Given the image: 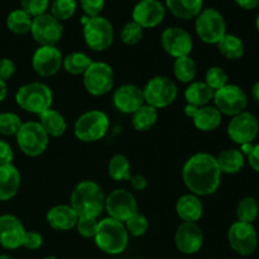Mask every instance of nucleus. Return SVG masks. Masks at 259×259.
I'll return each instance as SVG.
<instances>
[{
	"mask_svg": "<svg viewBox=\"0 0 259 259\" xmlns=\"http://www.w3.org/2000/svg\"><path fill=\"white\" fill-rule=\"evenodd\" d=\"M255 27H257V29H258V32H259V13H258V15H257V19H255Z\"/></svg>",
	"mask_w": 259,
	"mask_h": 259,
	"instance_id": "4d7b16f0",
	"label": "nucleus"
},
{
	"mask_svg": "<svg viewBox=\"0 0 259 259\" xmlns=\"http://www.w3.org/2000/svg\"><path fill=\"white\" fill-rule=\"evenodd\" d=\"M48 225L58 232H66L76 227L78 217L71 205H56L46 215Z\"/></svg>",
	"mask_w": 259,
	"mask_h": 259,
	"instance_id": "4be33fe9",
	"label": "nucleus"
},
{
	"mask_svg": "<svg viewBox=\"0 0 259 259\" xmlns=\"http://www.w3.org/2000/svg\"><path fill=\"white\" fill-rule=\"evenodd\" d=\"M98 224L99 222L95 218H78L75 228L82 238H86V239L93 238L94 239L96 230H98Z\"/></svg>",
	"mask_w": 259,
	"mask_h": 259,
	"instance_id": "79ce46f5",
	"label": "nucleus"
},
{
	"mask_svg": "<svg viewBox=\"0 0 259 259\" xmlns=\"http://www.w3.org/2000/svg\"><path fill=\"white\" fill-rule=\"evenodd\" d=\"M91 58L83 52H72L63 58L62 67L71 75H83L91 65Z\"/></svg>",
	"mask_w": 259,
	"mask_h": 259,
	"instance_id": "f704fd0d",
	"label": "nucleus"
},
{
	"mask_svg": "<svg viewBox=\"0 0 259 259\" xmlns=\"http://www.w3.org/2000/svg\"><path fill=\"white\" fill-rule=\"evenodd\" d=\"M109 125V118L104 111L90 110L78 116L73 125V134L83 143H95L105 137Z\"/></svg>",
	"mask_w": 259,
	"mask_h": 259,
	"instance_id": "39448f33",
	"label": "nucleus"
},
{
	"mask_svg": "<svg viewBox=\"0 0 259 259\" xmlns=\"http://www.w3.org/2000/svg\"><path fill=\"white\" fill-rule=\"evenodd\" d=\"M176 214L182 222H199L204 214V206L200 197L194 194H186L180 197L176 202Z\"/></svg>",
	"mask_w": 259,
	"mask_h": 259,
	"instance_id": "b1692460",
	"label": "nucleus"
},
{
	"mask_svg": "<svg viewBox=\"0 0 259 259\" xmlns=\"http://www.w3.org/2000/svg\"><path fill=\"white\" fill-rule=\"evenodd\" d=\"M248 163L252 167V169H254L255 172L259 174V144L253 146L252 151L248 154Z\"/></svg>",
	"mask_w": 259,
	"mask_h": 259,
	"instance_id": "09e8293b",
	"label": "nucleus"
},
{
	"mask_svg": "<svg viewBox=\"0 0 259 259\" xmlns=\"http://www.w3.org/2000/svg\"><path fill=\"white\" fill-rule=\"evenodd\" d=\"M113 104L116 110L123 114H133L138 110L142 105H144L143 90L133 83L121 85L114 91Z\"/></svg>",
	"mask_w": 259,
	"mask_h": 259,
	"instance_id": "412c9836",
	"label": "nucleus"
},
{
	"mask_svg": "<svg viewBox=\"0 0 259 259\" xmlns=\"http://www.w3.org/2000/svg\"><path fill=\"white\" fill-rule=\"evenodd\" d=\"M215 158H217L220 172L225 175L238 174V172L242 171V168L245 164L244 154L237 148L224 149Z\"/></svg>",
	"mask_w": 259,
	"mask_h": 259,
	"instance_id": "a878e982",
	"label": "nucleus"
},
{
	"mask_svg": "<svg viewBox=\"0 0 259 259\" xmlns=\"http://www.w3.org/2000/svg\"><path fill=\"white\" fill-rule=\"evenodd\" d=\"M174 73L177 81L182 83H191L196 77V63L190 56L175 60Z\"/></svg>",
	"mask_w": 259,
	"mask_h": 259,
	"instance_id": "72a5a7b5",
	"label": "nucleus"
},
{
	"mask_svg": "<svg viewBox=\"0 0 259 259\" xmlns=\"http://www.w3.org/2000/svg\"><path fill=\"white\" fill-rule=\"evenodd\" d=\"M15 73V63L10 58L0 60V78L4 81L9 80Z\"/></svg>",
	"mask_w": 259,
	"mask_h": 259,
	"instance_id": "49530a36",
	"label": "nucleus"
},
{
	"mask_svg": "<svg viewBox=\"0 0 259 259\" xmlns=\"http://www.w3.org/2000/svg\"><path fill=\"white\" fill-rule=\"evenodd\" d=\"M166 15V9L159 0H139L133 8L132 18L142 28H156Z\"/></svg>",
	"mask_w": 259,
	"mask_h": 259,
	"instance_id": "6ab92c4d",
	"label": "nucleus"
},
{
	"mask_svg": "<svg viewBox=\"0 0 259 259\" xmlns=\"http://www.w3.org/2000/svg\"><path fill=\"white\" fill-rule=\"evenodd\" d=\"M105 210L109 218L125 223L132 215L138 212V205L132 192L124 189H116L105 197Z\"/></svg>",
	"mask_w": 259,
	"mask_h": 259,
	"instance_id": "ddd939ff",
	"label": "nucleus"
},
{
	"mask_svg": "<svg viewBox=\"0 0 259 259\" xmlns=\"http://www.w3.org/2000/svg\"><path fill=\"white\" fill-rule=\"evenodd\" d=\"M259 133L258 119L249 111H243L233 116L228 124V136L234 143L247 144L252 143Z\"/></svg>",
	"mask_w": 259,
	"mask_h": 259,
	"instance_id": "2eb2a0df",
	"label": "nucleus"
},
{
	"mask_svg": "<svg viewBox=\"0 0 259 259\" xmlns=\"http://www.w3.org/2000/svg\"><path fill=\"white\" fill-rule=\"evenodd\" d=\"M80 5L86 17H99L104 9L105 0H80Z\"/></svg>",
	"mask_w": 259,
	"mask_h": 259,
	"instance_id": "c03bdc74",
	"label": "nucleus"
},
{
	"mask_svg": "<svg viewBox=\"0 0 259 259\" xmlns=\"http://www.w3.org/2000/svg\"><path fill=\"white\" fill-rule=\"evenodd\" d=\"M43 259H58L57 257H53V255H50V257H46V258H43Z\"/></svg>",
	"mask_w": 259,
	"mask_h": 259,
	"instance_id": "13d9d810",
	"label": "nucleus"
},
{
	"mask_svg": "<svg viewBox=\"0 0 259 259\" xmlns=\"http://www.w3.org/2000/svg\"><path fill=\"white\" fill-rule=\"evenodd\" d=\"M204 82L211 90H220L225 85H228V75L222 67H219V66H212V67L207 68L206 73H205Z\"/></svg>",
	"mask_w": 259,
	"mask_h": 259,
	"instance_id": "58836bf2",
	"label": "nucleus"
},
{
	"mask_svg": "<svg viewBox=\"0 0 259 259\" xmlns=\"http://www.w3.org/2000/svg\"><path fill=\"white\" fill-rule=\"evenodd\" d=\"M94 242L105 254L116 255L123 253L128 247L129 234L124 223L108 217L99 222Z\"/></svg>",
	"mask_w": 259,
	"mask_h": 259,
	"instance_id": "7ed1b4c3",
	"label": "nucleus"
},
{
	"mask_svg": "<svg viewBox=\"0 0 259 259\" xmlns=\"http://www.w3.org/2000/svg\"><path fill=\"white\" fill-rule=\"evenodd\" d=\"M15 103L24 111L39 115L43 111L51 109L53 94L46 83L28 82L18 89L15 94Z\"/></svg>",
	"mask_w": 259,
	"mask_h": 259,
	"instance_id": "20e7f679",
	"label": "nucleus"
},
{
	"mask_svg": "<svg viewBox=\"0 0 259 259\" xmlns=\"http://www.w3.org/2000/svg\"><path fill=\"white\" fill-rule=\"evenodd\" d=\"M196 110H197V108L196 106H192V105H189V104H187L186 106H185V114H186V116H189V118H194V115H195V113H196Z\"/></svg>",
	"mask_w": 259,
	"mask_h": 259,
	"instance_id": "864d4df0",
	"label": "nucleus"
},
{
	"mask_svg": "<svg viewBox=\"0 0 259 259\" xmlns=\"http://www.w3.org/2000/svg\"><path fill=\"white\" fill-rule=\"evenodd\" d=\"M214 90L209 88L204 81H192L185 90V100L189 105L201 108L209 105L214 99Z\"/></svg>",
	"mask_w": 259,
	"mask_h": 259,
	"instance_id": "393cba45",
	"label": "nucleus"
},
{
	"mask_svg": "<svg viewBox=\"0 0 259 259\" xmlns=\"http://www.w3.org/2000/svg\"><path fill=\"white\" fill-rule=\"evenodd\" d=\"M19 115L12 111L0 113V134L4 137H12L18 133L22 126Z\"/></svg>",
	"mask_w": 259,
	"mask_h": 259,
	"instance_id": "4c0bfd02",
	"label": "nucleus"
},
{
	"mask_svg": "<svg viewBox=\"0 0 259 259\" xmlns=\"http://www.w3.org/2000/svg\"><path fill=\"white\" fill-rule=\"evenodd\" d=\"M124 227H125L128 234L133 235V237H142V235L146 234L147 230H148L149 223L144 215L136 212V214L132 215V217L124 223Z\"/></svg>",
	"mask_w": 259,
	"mask_h": 259,
	"instance_id": "a19ab883",
	"label": "nucleus"
},
{
	"mask_svg": "<svg viewBox=\"0 0 259 259\" xmlns=\"http://www.w3.org/2000/svg\"><path fill=\"white\" fill-rule=\"evenodd\" d=\"M143 90L144 103L153 108H167L177 98L179 89L176 82L167 76H154L146 83Z\"/></svg>",
	"mask_w": 259,
	"mask_h": 259,
	"instance_id": "0eeeda50",
	"label": "nucleus"
},
{
	"mask_svg": "<svg viewBox=\"0 0 259 259\" xmlns=\"http://www.w3.org/2000/svg\"><path fill=\"white\" fill-rule=\"evenodd\" d=\"M195 19L197 37L207 45H218L227 34V22L222 13L214 8L202 9Z\"/></svg>",
	"mask_w": 259,
	"mask_h": 259,
	"instance_id": "423d86ee",
	"label": "nucleus"
},
{
	"mask_svg": "<svg viewBox=\"0 0 259 259\" xmlns=\"http://www.w3.org/2000/svg\"><path fill=\"white\" fill-rule=\"evenodd\" d=\"M38 123L40 124V126L47 133L48 137H55V138L63 136L66 129H67L66 119L63 118L62 114L58 113L57 110H53V109H48V110L39 114Z\"/></svg>",
	"mask_w": 259,
	"mask_h": 259,
	"instance_id": "c85d7f7f",
	"label": "nucleus"
},
{
	"mask_svg": "<svg viewBox=\"0 0 259 259\" xmlns=\"http://www.w3.org/2000/svg\"><path fill=\"white\" fill-rule=\"evenodd\" d=\"M143 28L136 22H128L120 30V39L121 42L125 43L126 46H134L141 42L143 38Z\"/></svg>",
	"mask_w": 259,
	"mask_h": 259,
	"instance_id": "ea45409f",
	"label": "nucleus"
},
{
	"mask_svg": "<svg viewBox=\"0 0 259 259\" xmlns=\"http://www.w3.org/2000/svg\"><path fill=\"white\" fill-rule=\"evenodd\" d=\"M252 96H253V100L259 105V81L255 82L252 88Z\"/></svg>",
	"mask_w": 259,
	"mask_h": 259,
	"instance_id": "5fc2aeb1",
	"label": "nucleus"
},
{
	"mask_svg": "<svg viewBox=\"0 0 259 259\" xmlns=\"http://www.w3.org/2000/svg\"><path fill=\"white\" fill-rule=\"evenodd\" d=\"M235 214H237L238 222L253 224V222L257 219L259 214V206L257 200L252 196L243 197V199L238 202Z\"/></svg>",
	"mask_w": 259,
	"mask_h": 259,
	"instance_id": "c9c22d12",
	"label": "nucleus"
},
{
	"mask_svg": "<svg viewBox=\"0 0 259 259\" xmlns=\"http://www.w3.org/2000/svg\"><path fill=\"white\" fill-rule=\"evenodd\" d=\"M43 244V238L39 233L34 232V230H29V232H25L24 240H23V245L25 249L29 250H35L39 249Z\"/></svg>",
	"mask_w": 259,
	"mask_h": 259,
	"instance_id": "a18cd8bd",
	"label": "nucleus"
},
{
	"mask_svg": "<svg viewBox=\"0 0 259 259\" xmlns=\"http://www.w3.org/2000/svg\"><path fill=\"white\" fill-rule=\"evenodd\" d=\"M33 18L23 9H14L8 14L7 27L14 34H27L32 29Z\"/></svg>",
	"mask_w": 259,
	"mask_h": 259,
	"instance_id": "2f4dec72",
	"label": "nucleus"
},
{
	"mask_svg": "<svg viewBox=\"0 0 259 259\" xmlns=\"http://www.w3.org/2000/svg\"><path fill=\"white\" fill-rule=\"evenodd\" d=\"M228 242L237 254L249 257L258 247L257 230L249 223L235 222L228 230Z\"/></svg>",
	"mask_w": 259,
	"mask_h": 259,
	"instance_id": "9b49d317",
	"label": "nucleus"
},
{
	"mask_svg": "<svg viewBox=\"0 0 259 259\" xmlns=\"http://www.w3.org/2000/svg\"><path fill=\"white\" fill-rule=\"evenodd\" d=\"M131 181L132 187L137 191H143L147 187V179L142 175H137V176H132V179L129 180Z\"/></svg>",
	"mask_w": 259,
	"mask_h": 259,
	"instance_id": "8fccbe9b",
	"label": "nucleus"
},
{
	"mask_svg": "<svg viewBox=\"0 0 259 259\" xmlns=\"http://www.w3.org/2000/svg\"><path fill=\"white\" fill-rule=\"evenodd\" d=\"M15 138L22 153L28 157H38L45 153L50 143V137L38 121L23 123Z\"/></svg>",
	"mask_w": 259,
	"mask_h": 259,
	"instance_id": "6e6552de",
	"label": "nucleus"
},
{
	"mask_svg": "<svg viewBox=\"0 0 259 259\" xmlns=\"http://www.w3.org/2000/svg\"><path fill=\"white\" fill-rule=\"evenodd\" d=\"M158 119V110L151 105H142L132 114V125L137 132H148L154 126Z\"/></svg>",
	"mask_w": 259,
	"mask_h": 259,
	"instance_id": "c756f323",
	"label": "nucleus"
},
{
	"mask_svg": "<svg viewBox=\"0 0 259 259\" xmlns=\"http://www.w3.org/2000/svg\"><path fill=\"white\" fill-rule=\"evenodd\" d=\"M83 88L90 95L104 96L114 88L113 68L105 62H91L83 73Z\"/></svg>",
	"mask_w": 259,
	"mask_h": 259,
	"instance_id": "9d476101",
	"label": "nucleus"
},
{
	"mask_svg": "<svg viewBox=\"0 0 259 259\" xmlns=\"http://www.w3.org/2000/svg\"><path fill=\"white\" fill-rule=\"evenodd\" d=\"M223 115L215 106H201L197 108L192 121L194 125L201 132H212L220 125Z\"/></svg>",
	"mask_w": 259,
	"mask_h": 259,
	"instance_id": "bb28decb",
	"label": "nucleus"
},
{
	"mask_svg": "<svg viewBox=\"0 0 259 259\" xmlns=\"http://www.w3.org/2000/svg\"><path fill=\"white\" fill-rule=\"evenodd\" d=\"M20 182L22 177L13 163L0 166V201L12 200L19 191Z\"/></svg>",
	"mask_w": 259,
	"mask_h": 259,
	"instance_id": "5701e85b",
	"label": "nucleus"
},
{
	"mask_svg": "<svg viewBox=\"0 0 259 259\" xmlns=\"http://www.w3.org/2000/svg\"><path fill=\"white\" fill-rule=\"evenodd\" d=\"M13 158H14V153L8 142L0 139V166L4 164H12Z\"/></svg>",
	"mask_w": 259,
	"mask_h": 259,
	"instance_id": "de8ad7c7",
	"label": "nucleus"
},
{
	"mask_svg": "<svg viewBox=\"0 0 259 259\" xmlns=\"http://www.w3.org/2000/svg\"><path fill=\"white\" fill-rule=\"evenodd\" d=\"M161 45L164 52L176 60V58L190 56L194 48V40L191 34L184 28L169 27L162 32Z\"/></svg>",
	"mask_w": 259,
	"mask_h": 259,
	"instance_id": "dca6fc26",
	"label": "nucleus"
},
{
	"mask_svg": "<svg viewBox=\"0 0 259 259\" xmlns=\"http://www.w3.org/2000/svg\"><path fill=\"white\" fill-rule=\"evenodd\" d=\"M25 228L17 217L12 214L0 215V247L4 249H18L23 245Z\"/></svg>",
	"mask_w": 259,
	"mask_h": 259,
	"instance_id": "aec40b11",
	"label": "nucleus"
},
{
	"mask_svg": "<svg viewBox=\"0 0 259 259\" xmlns=\"http://www.w3.org/2000/svg\"><path fill=\"white\" fill-rule=\"evenodd\" d=\"M136 259H146V258H136Z\"/></svg>",
	"mask_w": 259,
	"mask_h": 259,
	"instance_id": "bf43d9fd",
	"label": "nucleus"
},
{
	"mask_svg": "<svg viewBox=\"0 0 259 259\" xmlns=\"http://www.w3.org/2000/svg\"><path fill=\"white\" fill-rule=\"evenodd\" d=\"M20 5L24 12H27L32 18H35L47 13L50 0H20Z\"/></svg>",
	"mask_w": 259,
	"mask_h": 259,
	"instance_id": "37998d69",
	"label": "nucleus"
},
{
	"mask_svg": "<svg viewBox=\"0 0 259 259\" xmlns=\"http://www.w3.org/2000/svg\"><path fill=\"white\" fill-rule=\"evenodd\" d=\"M0 259H14V258L10 257V255H8V254H2L0 255Z\"/></svg>",
	"mask_w": 259,
	"mask_h": 259,
	"instance_id": "6e6d98bb",
	"label": "nucleus"
},
{
	"mask_svg": "<svg viewBox=\"0 0 259 259\" xmlns=\"http://www.w3.org/2000/svg\"><path fill=\"white\" fill-rule=\"evenodd\" d=\"M83 40L90 50L95 52H103L108 50L114 40V28L106 18H89L83 24Z\"/></svg>",
	"mask_w": 259,
	"mask_h": 259,
	"instance_id": "1a4fd4ad",
	"label": "nucleus"
},
{
	"mask_svg": "<svg viewBox=\"0 0 259 259\" xmlns=\"http://www.w3.org/2000/svg\"><path fill=\"white\" fill-rule=\"evenodd\" d=\"M204 0H166V7L180 19L189 20L196 18L202 10Z\"/></svg>",
	"mask_w": 259,
	"mask_h": 259,
	"instance_id": "cd10ccee",
	"label": "nucleus"
},
{
	"mask_svg": "<svg viewBox=\"0 0 259 259\" xmlns=\"http://www.w3.org/2000/svg\"><path fill=\"white\" fill-rule=\"evenodd\" d=\"M63 57L56 46H39L32 57V67L40 77L55 76L62 67Z\"/></svg>",
	"mask_w": 259,
	"mask_h": 259,
	"instance_id": "f3484780",
	"label": "nucleus"
},
{
	"mask_svg": "<svg viewBox=\"0 0 259 259\" xmlns=\"http://www.w3.org/2000/svg\"><path fill=\"white\" fill-rule=\"evenodd\" d=\"M108 174L114 181H129L132 179L131 163L124 154H114L108 164Z\"/></svg>",
	"mask_w": 259,
	"mask_h": 259,
	"instance_id": "473e14b6",
	"label": "nucleus"
},
{
	"mask_svg": "<svg viewBox=\"0 0 259 259\" xmlns=\"http://www.w3.org/2000/svg\"><path fill=\"white\" fill-rule=\"evenodd\" d=\"M30 34L40 46H56L62 38L63 25L52 14L45 13L33 18Z\"/></svg>",
	"mask_w": 259,
	"mask_h": 259,
	"instance_id": "4468645a",
	"label": "nucleus"
},
{
	"mask_svg": "<svg viewBox=\"0 0 259 259\" xmlns=\"http://www.w3.org/2000/svg\"><path fill=\"white\" fill-rule=\"evenodd\" d=\"M222 175L217 158L204 152L190 157L182 167L185 186L199 197L215 194L220 186Z\"/></svg>",
	"mask_w": 259,
	"mask_h": 259,
	"instance_id": "f257e3e1",
	"label": "nucleus"
},
{
	"mask_svg": "<svg viewBox=\"0 0 259 259\" xmlns=\"http://www.w3.org/2000/svg\"><path fill=\"white\" fill-rule=\"evenodd\" d=\"M71 207L78 218L98 219L105 209V195L96 182L81 181L71 194Z\"/></svg>",
	"mask_w": 259,
	"mask_h": 259,
	"instance_id": "f03ea898",
	"label": "nucleus"
},
{
	"mask_svg": "<svg viewBox=\"0 0 259 259\" xmlns=\"http://www.w3.org/2000/svg\"><path fill=\"white\" fill-rule=\"evenodd\" d=\"M235 4L245 10H253L259 5V0H234Z\"/></svg>",
	"mask_w": 259,
	"mask_h": 259,
	"instance_id": "3c124183",
	"label": "nucleus"
},
{
	"mask_svg": "<svg viewBox=\"0 0 259 259\" xmlns=\"http://www.w3.org/2000/svg\"><path fill=\"white\" fill-rule=\"evenodd\" d=\"M76 8H77L76 0H53L51 4V14L60 22H63L73 17Z\"/></svg>",
	"mask_w": 259,
	"mask_h": 259,
	"instance_id": "e433bc0d",
	"label": "nucleus"
},
{
	"mask_svg": "<svg viewBox=\"0 0 259 259\" xmlns=\"http://www.w3.org/2000/svg\"><path fill=\"white\" fill-rule=\"evenodd\" d=\"M215 108L222 115L235 116L245 111L248 106V96L242 88L238 85H225L214 93Z\"/></svg>",
	"mask_w": 259,
	"mask_h": 259,
	"instance_id": "f8f14e48",
	"label": "nucleus"
},
{
	"mask_svg": "<svg viewBox=\"0 0 259 259\" xmlns=\"http://www.w3.org/2000/svg\"><path fill=\"white\" fill-rule=\"evenodd\" d=\"M175 244L182 254H195L204 244V233L196 223L182 222L175 233Z\"/></svg>",
	"mask_w": 259,
	"mask_h": 259,
	"instance_id": "a211bd4d",
	"label": "nucleus"
},
{
	"mask_svg": "<svg viewBox=\"0 0 259 259\" xmlns=\"http://www.w3.org/2000/svg\"><path fill=\"white\" fill-rule=\"evenodd\" d=\"M7 95H8L7 82H5L4 80H2V78H0V103H3V101L5 100Z\"/></svg>",
	"mask_w": 259,
	"mask_h": 259,
	"instance_id": "603ef678",
	"label": "nucleus"
},
{
	"mask_svg": "<svg viewBox=\"0 0 259 259\" xmlns=\"http://www.w3.org/2000/svg\"><path fill=\"white\" fill-rule=\"evenodd\" d=\"M218 50L220 55L228 60H239L245 52L243 40L238 35L228 34V33L218 42Z\"/></svg>",
	"mask_w": 259,
	"mask_h": 259,
	"instance_id": "7c9ffc66",
	"label": "nucleus"
}]
</instances>
